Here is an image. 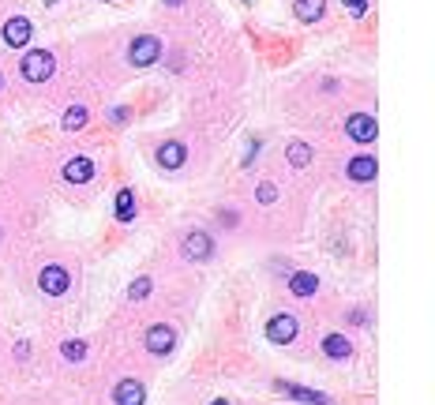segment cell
Returning a JSON list of instances; mask_svg holds the SVG:
<instances>
[{
  "instance_id": "obj_1",
  "label": "cell",
  "mask_w": 435,
  "mask_h": 405,
  "mask_svg": "<svg viewBox=\"0 0 435 405\" xmlns=\"http://www.w3.org/2000/svg\"><path fill=\"white\" fill-rule=\"evenodd\" d=\"M23 79L26 83H45L53 72H57V60H53V53L49 49H34V53H26L23 57Z\"/></svg>"
},
{
  "instance_id": "obj_2",
  "label": "cell",
  "mask_w": 435,
  "mask_h": 405,
  "mask_svg": "<svg viewBox=\"0 0 435 405\" xmlns=\"http://www.w3.org/2000/svg\"><path fill=\"white\" fill-rule=\"evenodd\" d=\"M128 60L136 64V68H150V64L162 60V42H158L154 34H139L136 42L128 45Z\"/></svg>"
},
{
  "instance_id": "obj_3",
  "label": "cell",
  "mask_w": 435,
  "mask_h": 405,
  "mask_svg": "<svg viewBox=\"0 0 435 405\" xmlns=\"http://www.w3.org/2000/svg\"><path fill=\"white\" fill-rule=\"evenodd\" d=\"M180 252H184V259H188V263H207V259L214 255V240H210V233L192 229L188 237H184Z\"/></svg>"
},
{
  "instance_id": "obj_4",
  "label": "cell",
  "mask_w": 435,
  "mask_h": 405,
  "mask_svg": "<svg viewBox=\"0 0 435 405\" xmlns=\"http://www.w3.org/2000/svg\"><path fill=\"white\" fill-rule=\"evenodd\" d=\"M68 285H72V274H68V267H60V263H53V267H45L42 274H38V289H42L45 296H64V293H68Z\"/></svg>"
},
{
  "instance_id": "obj_5",
  "label": "cell",
  "mask_w": 435,
  "mask_h": 405,
  "mask_svg": "<svg viewBox=\"0 0 435 405\" xmlns=\"http://www.w3.org/2000/svg\"><path fill=\"white\" fill-rule=\"evenodd\" d=\"M177 345V331L169 323H154L147 331V349L154 353V357H165V353H173Z\"/></svg>"
},
{
  "instance_id": "obj_6",
  "label": "cell",
  "mask_w": 435,
  "mask_h": 405,
  "mask_svg": "<svg viewBox=\"0 0 435 405\" xmlns=\"http://www.w3.org/2000/svg\"><path fill=\"white\" fill-rule=\"evenodd\" d=\"M379 132V124H375V116L372 113H353L349 121H346V135L353 143H372Z\"/></svg>"
},
{
  "instance_id": "obj_7",
  "label": "cell",
  "mask_w": 435,
  "mask_h": 405,
  "mask_svg": "<svg viewBox=\"0 0 435 405\" xmlns=\"http://www.w3.org/2000/svg\"><path fill=\"white\" fill-rule=\"evenodd\" d=\"M297 316H274L270 323H267V338H270V342L274 345H289V342H293V338H297Z\"/></svg>"
},
{
  "instance_id": "obj_8",
  "label": "cell",
  "mask_w": 435,
  "mask_h": 405,
  "mask_svg": "<svg viewBox=\"0 0 435 405\" xmlns=\"http://www.w3.org/2000/svg\"><path fill=\"white\" fill-rule=\"evenodd\" d=\"M113 401L116 405H143L147 401V390H143L139 379H121L116 390H113Z\"/></svg>"
},
{
  "instance_id": "obj_9",
  "label": "cell",
  "mask_w": 435,
  "mask_h": 405,
  "mask_svg": "<svg viewBox=\"0 0 435 405\" xmlns=\"http://www.w3.org/2000/svg\"><path fill=\"white\" fill-rule=\"evenodd\" d=\"M274 387H278L285 398H293V401H308V405H334V401L326 398V394H315V390L300 387V383H285V379H278V383H274Z\"/></svg>"
},
{
  "instance_id": "obj_10",
  "label": "cell",
  "mask_w": 435,
  "mask_h": 405,
  "mask_svg": "<svg viewBox=\"0 0 435 405\" xmlns=\"http://www.w3.org/2000/svg\"><path fill=\"white\" fill-rule=\"evenodd\" d=\"M31 19H23V16H11L8 23H4V42L11 45V49H23L26 42H31Z\"/></svg>"
},
{
  "instance_id": "obj_11",
  "label": "cell",
  "mask_w": 435,
  "mask_h": 405,
  "mask_svg": "<svg viewBox=\"0 0 435 405\" xmlns=\"http://www.w3.org/2000/svg\"><path fill=\"white\" fill-rule=\"evenodd\" d=\"M184 162H188V147H184V143L169 139V143L158 147V165H162V169H180Z\"/></svg>"
},
{
  "instance_id": "obj_12",
  "label": "cell",
  "mask_w": 435,
  "mask_h": 405,
  "mask_svg": "<svg viewBox=\"0 0 435 405\" xmlns=\"http://www.w3.org/2000/svg\"><path fill=\"white\" fill-rule=\"evenodd\" d=\"M375 173H379V165H375L372 154H357V158L349 162V180H357V184H372Z\"/></svg>"
},
{
  "instance_id": "obj_13",
  "label": "cell",
  "mask_w": 435,
  "mask_h": 405,
  "mask_svg": "<svg viewBox=\"0 0 435 405\" xmlns=\"http://www.w3.org/2000/svg\"><path fill=\"white\" fill-rule=\"evenodd\" d=\"M90 177H94V162L83 158V154L64 162V180H72V184H87Z\"/></svg>"
},
{
  "instance_id": "obj_14",
  "label": "cell",
  "mask_w": 435,
  "mask_h": 405,
  "mask_svg": "<svg viewBox=\"0 0 435 405\" xmlns=\"http://www.w3.org/2000/svg\"><path fill=\"white\" fill-rule=\"evenodd\" d=\"M323 353L331 360H349L353 357V342H349L346 334H326L323 338Z\"/></svg>"
},
{
  "instance_id": "obj_15",
  "label": "cell",
  "mask_w": 435,
  "mask_h": 405,
  "mask_svg": "<svg viewBox=\"0 0 435 405\" xmlns=\"http://www.w3.org/2000/svg\"><path fill=\"white\" fill-rule=\"evenodd\" d=\"M289 289H293V296H312L319 289V278H315L312 270H297L293 278H289Z\"/></svg>"
},
{
  "instance_id": "obj_16",
  "label": "cell",
  "mask_w": 435,
  "mask_h": 405,
  "mask_svg": "<svg viewBox=\"0 0 435 405\" xmlns=\"http://www.w3.org/2000/svg\"><path fill=\"white\" fill-rule=\"evenodd\" d=\"M323 8H326V0H293V11L300 23H315L323 16Z\"/></svg>"
},
{
  "instance_id": "obj_17",
  "label": "cell",
  "mask_w": 435,
  "mask_h": 405,
  "mask_svg": "<svg viewBox=\"0 0 435 405\" xmlns=\"http://www.w3.org/2000/svg\"><path fill=\"white\" fill-rule=\"evenodd\" d=\"M131 218H136V192L121 188L116 192V221H131Z\"/></svg>"
},
{
  "instance_id": "obj_18",
  "label": "cell",
  "mask_w": 435,
  "mask_h": 405,
  "mask_svg": "<svg viewBox=\"0 0 435 405\" xmlns=\"http://www.w3.org/2000/svg\"><path fill=\"white\" fill-rule=\"evenodd\" d=\"M87 121H90L87 106H68V109H64V128H68V132H79V128H87Z\"/></svg>"
},
{
  "instance_id": "obj_19",
  "label": "cell",
  "mask_w": 435,
  "mask_h": 405,
  "mask_svg": "<svg viewBox=\"0 0 435 405\" xmlns=\"http://www.w3.org/2000/svg\"><path fill=\"white\" fill-rule=\"evenodd\" d=\"M312 162V147H308V143H289V165H297V169H304Z\"/></svg>"
},
{
  "instance_id": "obj_20",
  "label": "cell",
  "mask_w": 435,
  "mask_h": 405,
  "mask_svg": "<svg viewBox=\"0 0 435 405\" xmlns=\"http://www.w3.org/2000/svg\"><path fill=\"white\" fill-rule=\"evenodd\" d=\"M60 357H64V360H75V364H79V360L87 357V342H64V345H60Z\"/></svg>"
},
{
  "instance_id": "obj_21",
  "label": "cell",
  "mask_w": 435,
  "mask_h": 405,
  "mask_svg": "<svg viewBox=\"0 0 435 405\" xmlns=\"http://www.w3.org/2000/svg\"><path fill=\"white\" fill-rule=\"evenodd\" d=\"M150 296V278H136L128 285V300H147Z\"/></svg>"
},
{
  "instance_id": "obj_22",
  "label": "cell",
  "mask_w": 435,
  "mask_h": 405,
  "mask_svg": "<svg viewBox=\"0 0 435 405\" xmlns=\"http://www.w3.org/2000/svg\"><path fill=\"white\" fill-rule=\"evenodd\" d=\"M255 199H259L263 206H270L274 199H278V188H274V184H259V192H255Z\"/></svg>"
},
{
  "instance_id": "obj_23",
  "label": "cell",
  "mask_w": 435,
  "mask_h": 405,
  "mask_svg": "<svg viewBox=\"0 0 435 405\" xmlns=\"http://www.w3.org/2000/svg\"><path fill=\"white\" fill-rule=\"evenodd\" d=\"M346 8H349V16H364V11H368V0H346Z\"/></svg>"
},
{
  "instance_id": "obj_24",
  "label": "cell",
  "mask_w": 435,
  "mask_h": 405,
  "mask_svg": "<svg viewBox=\"0 0 435 405\" xmlns=\"http://www.w3.org/2000/svg\"><path fill=\"white\" fill-rule=\"evenodd\" d=\"M128 121V109H113V124H124Z\"/></svg>"
},
{
  "instance_id": "obj_25",
  "label": "cell",
  "mask_w": 435,
  "mask_h": 405,
  "mask_svg": "<svg viewBox=\"0 0 435 405\" xmlns=\"http://www.w3.org/2000/svg\"><path fill=\"white\" fill-rule=\"evenodd\" d=\"M165 4H169V8H180V4H184V0H165Z\"/></svg>"
},
{
  "instance_id": "obj_26",
  "label": "cell",
  "mask_w": 435,
  "mask_h": 405,
  "mask_svg": "<svg viewBox=\"0 0 435 405\" xmlns=\"http://www.w3.org/2000/svg\"><path fill=\"white\" fill-rule=\"evenodd\" d=\"M210 405H229V401H226V398H214V401H210Z\"/></svg>"
}]
</instances>
